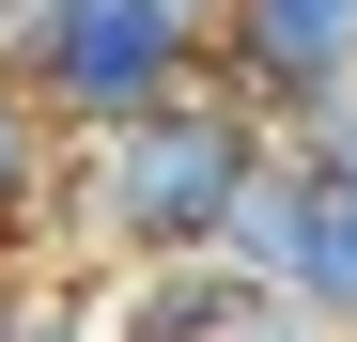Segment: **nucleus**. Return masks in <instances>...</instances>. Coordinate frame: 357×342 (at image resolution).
<instances>
[{
    "label": "nucleus",
    "mask_w": 357,
    "mask_h": 342,
    "mask_svg": "<svg viewBox=\"0 0 357 342\" xmlns=\"http://www.w3.org/2000/svg\"><path fill=\"white\" fill-rule=\"evenodd\" d=\"M218 94L249 109L264 140H311L326 109L357 94V0H233V31H218Z\"/></svg>",
    "instance_id": "obj_4"
},
{
    "label": "nucleus",
    "mask_w": 357,
    "mask_h": 342,
    "mask_svg": "<svg viewBox=\"0 0 357 342\" xmlns=\"http://www.w3.org/2000/svg\"><path fill=\"white\" fill-rule=\"evenodd\" d=\"M63 156L78 140L0 78V280H16V249H63Z\"/></svg>",
    "instance_id": "obj_5"
},
{
    "label": "nucleus",
    "mask_w": 357,
    "mask_h": 342,
    "mask_svg": "<svg viewBox=\"0 0 357 342\" xmlns=\"http://www.w3.org/2000/svg\"><path fill=\"white\" fill-rule=\"evenodd\" d=\"M280 171V140L249 125L233 94H187L125 140H78L63 156V249L93 280H171V265H233V218Z\"/></svg>",
    "instance_id": "obj_1"
},
{
    "label": "nucleus",
    "mask_w": 357,
    "mask_h": 342,
    "mask_svg": "<svg viewBox=\"0 0 357 342\" xmlns=\"http://www.w3.org/2000/svg\"><path fill=\"white\" fill-rule=\"evenodd\" d=\"M233 280H264L280 311H311L326 342H357V202L295 140H280V171L249 187V218H233Z\"/></svg>",
    "instance_id": "obj_3"
},
{
    "label": "nucleus",
    "mask_w": 357,
    "mask_h": 342,
    "mask_svg": "<svg viewBox=\"0 0 357 342\" xmlns=\"http://www.w3.org/2000/svg\"><path fill=\"white\" fill-rule=\"evenodd\" d=\"M0 342H16V280H0Z\"/></svg>",
    "instance_id": "obj_9"
},
{
    "label": "nucleus",
    "mask_w": 357,
    "mask_h": 342,
    "mask_svg": "<svg viewBox=\"0 0 357 342\" xmlns=\"http://www.w3.org/2000/svg\"><path fill=\"white\" fill-rule=\"evenodd\" d=\"M295 156H311V171H326V187L357 202V94H342V109H326V125H311V140H295Z\"/></svg>",
    "instance_id": "obj_8"
},
{
    "label": "nucleus",
    "mask_w": 357,
    "mask_h": 342,
    "mask_svg": "<svg viewBox=\"0 0 357 342\" xmlns=\"http://www.w3.org/2000/svg\"><path fill=\"white\" fill-rule=\"evenodd\" d=\"M16 342H125V280H16Z\"/></svg>",
    "instance_id": "obj_6"
},
{
    "label": "nucleus",
    "mask_w": 357,
    "mask_h": 342,
    "mask_svg": "<svg viewBox=\"0 0 357 342\" xmlns=\"http://www.w3.org/2000/svg\"><path fill=\"white\" fill-rule=\"evenodd\" d=\"M125 342H326V327H311V311H280L264 280H249V296H233L218 327H125Z\"/></svg>",
    "instance_id": "obj_7"
},
{
    "label": "nucleus",
    "mask_w": 357,
    "mask_h": 342,
    "mask_svg": "<svg viewBox=\"0 0 357 342\" xmlns=\"http://www.w3.org/2000/svg\"><path fill=\"white\" fill-rule=\"evenodd\" d=\"M233 0H0V78H16L63 140H125L155 109L218 94Z\"/></svg>",
    "instance_id": "obj_2"
}]
</instances>
